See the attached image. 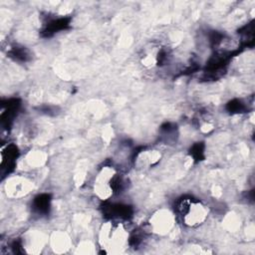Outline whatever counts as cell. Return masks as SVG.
I'll use <instances>...</instances> for the list:
<instances>
[{
	"mask_svg": "<svg viewBox=\"0 0 255 255\" xmlns=\"http://www.w3.org/2000/svg\"><path fill=\"white\" fill-rule=\"evenodd\" d=\"M178 212L184 224L188 226H196L206 219L208 210L199 200L185 198L179 202Z\"/></svg>",
	"mask_w": 255,
	"mask_h": 255,
	"instance_id": "1",
	"label": "cell"
},
{
	"mask_svg": "<svg viewBox=\"0 0 255 255\" xmlns=\"http://www.w3.org/2000/svg\"><path fill=\"white\" fill-rule=\"evenodd\" d=\"M121 182V178L116 173L114 168L105 166L96 177L95 192L101 199H108L111 195H113L116 189L119 188Z\"/></svg>",
	"mask_w": 255,
	"mask_h": 255,
	"instance_id": "2",
	"label": "cell"
},
{
	"mask_svg": "<svg viewBox=\"0 0 255 255\" xmlns=\"http://www.w3.org/2000/svg\"><path fill=\"white\" fill-rule=\"evenodd\" d=\"M153 227L157 230V232H165L169 229L171 225V219L169 214L167 213H160L156 215L153 221Z\"/></svg>",
	"mask_w": 255,
	"mask_h": 255,
	"instance_id": "3",
	"label": "cell"
}]
</instances>
